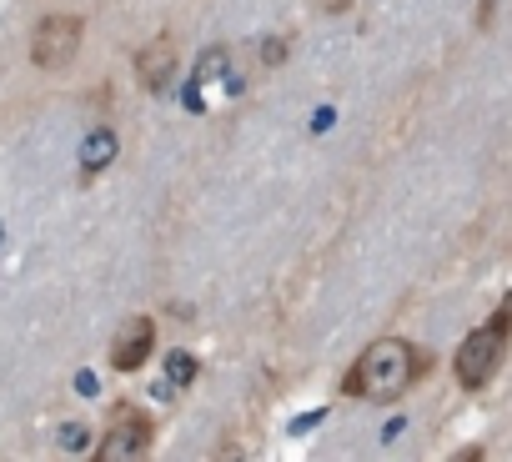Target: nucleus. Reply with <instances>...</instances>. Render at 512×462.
<instances>
[{
	"label": "nucleus",
	"instance_id": "obj_2",
	"mask_svg": "<svg viewBox=\"0 0 512 462\" xmlns=\"http://www.w3.org/2000/svg\"><path fill=\"white\" fill-rule=\"evenodd\" d=\"M507 347H512V302H502L482 327H472V332L457 342V357H452L457 387H462V392H482V387L497 377Z\"/></svg>",
	"mask_w": 512,
	"mask_h": 462
},
{
	"label": "nucleus",
	"instance_id": "obj_7",
	"mask_svg": "<svg viewBox=\"0 0 512 462\" xmlns=\"http://www.w3.org/2000/svg\"><path fill=\"white\" fill-rule=\"evenodd\" d=\"M121 156V136H116V126H91L86 136H81V181H96L111 161Z\"/></svg>",
	"mask_w": 512,
	"mask_h": 462
},
{
	"label": "nucleus",
	"instance_id": "obj_6",
	"mask_svg": "<svg viewBox=\"0 0 512 462\" xmlns=\"http://www.w3.org/2000/svg\"><path fill=\"white\" fill-rule=\"evenodd\" d=\"M136 81H141V91H166L176 81V41L171 36H156L136 51Z\"/></svg>",
	"mask_w": 512,
	"mask_h": 462
},
{
	"label": "nucleus",
	"instance_id": "obj_10",
	"mask_svg": "<svg viewBox=\"0 0 512 462\" xmlns=\"http://www.w3.org/2000/svg\"><path fill=\"white\" fill-rule=\"evenodd\" d=\"M262 61H267V66H277V61H287V41H277V36H272V41L262 46Z\"/></svg>",
	"mask_w": 512,
	"mask_h": 462
},
{
	"label": "nucleus",
	"instance_id": "obj_3",
	"mask_svg": "<svg viewBox=\"0 0 512 462\" xmlns=\"http://www.w3.org/2000/svg\"><path fill=\"white\" fill-rule=\"evenodd\" d=\"M151 437H156L151 412H141V407L126 402V407L111 412V422L101 432V447H96V462H136V457L151 452Z\"/></svg>",
	"mask_w": 512,
	"mask_h": 462
},
{
	"label": "nucleus",
	"instance_id": "obj_8",
	"mask_svg": "<svg viewBox=\"0 0 512 462\" xmlns=\"http://www.w3.org/2000/svg\"><path fill=\"white\" fill-rule=\"evenodd\" d=\"M196 372H201V362H196L191 352H171V357H166V387L156 382V397H171V392H186V387L196 382Z\"/></svg>",
	"mask_w": 512,
	"mask_h": 462
},
{
	"label": "nucleus",
	"instance_id": "obj_5",
	"mask_svg": "<svg viewBox=\"0 0 512 462\" xmlns=\"http://www.w3.org/2000/svg\"><path fill=\"white\" fill-rule=\"evenodd\" d=\"M156 352V322L151 317H126L121 332L111 337V367L116 372H141Z\"/></svg>",
	"mask_w": 512,
	"mask_h": 462
},
{
	"label": "nucleus",
	"instance_id": "obj_1",
	"mask_svg": "<svg viewBox=\"0 0 512 462\" xmlns=\"http://www.w3.org/2000/svg\"><path fill=\"white\" fill-rule=\"evenodd\" d=\"M427 372V352H417L407 337H377L362 347V357L342 377V397L357 402H397L407 387Z\"/></svg>",
	"mask_w": 512,
	"mask_h": 462
},
{
	"label": "nucleus",
	"instance_id": "obj_4",
	"mask_svg": "<svg viewBox=\"0 0 512 462\" xmlns=\"http://www.w3.org/2000/svg\"><path fill=\"white\" fill-rule=\"evenodd\" d=\"M81 41H86V21L56 11V16H46V21L36 26V36H31V61H36L41 71H66V66L81 56Z\"/></svg>",
	"mask_w": 512,
	"mask_h": 462
},
{
	"label": "nucleus",
	"instance_id": "obj_9",
	"mask_svg": "<svg viewBox=\"0 0 512 462\" xmlns=\"http://www.w3.org/2000/svg\"><path fill=\"white\" fill-rule=\"evenodd\" d=\"M86 442H91V432H86V422H81V427H66V432H61V447H66V452H81Z\"/></svg>",
	"mask_w": 512,
	"mask_h": 462
}]
</instances>
